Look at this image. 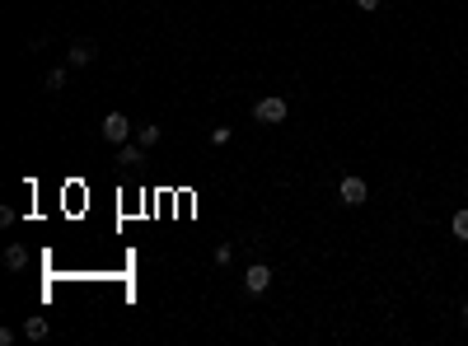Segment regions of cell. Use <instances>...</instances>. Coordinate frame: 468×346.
Masks as SVG:
<instances>
[{"label":"cell","instance_id":"1","mask_svg":"<svg viewBox=\"0 0 468 346\" xmlns=\"http://www.w3.org/2000/svg\"><path fill=\"white\" fill-rule=\"evenodd\" d=\"M253 117H258L262 127H281V122L290 117V103L281 99V94H267V99H258V103H253Z\"/></svg>","mask_w":468,"mask_h":346},{"label":"cell","instance_id":"2","mask_svg":"<svg viewBox=\"0 0 468 346\" xmlns=\"http://www.w3.org/2000/svg\"><path fill=\"white\" fill-rule=\"evenodd\" d=\"M365 197H370V187H365V178H356V173H347L338 183V201L342 206H365Z\"/></svg>","mask_w":468,"mask_h":346},{"label":"cell","instance_id":"3","mask_svg":"<svg viewBox=\"0 0 468 346\" xmlns=\"http://www.w3.org/2000/svg\"><path fill=\"white\" fill-rule=\"evenodd\" d=\"M267 286H272V267H267V262H253L248 271H244V291H248V295H262Z\"/></svg>","mask_w":468,"mask_h":346},{"label":"cell","instance_id":"4","mask_svg":"<svg viewBox=\"0 0 468 346\" xmlns=\"http://www.w3.org/2000/svg\"><path fill=\"white\" fill-rule=\"evenodd\" d=\"M127 132H131V122L122 117V112H108V117H104V136L113 140V145H122V140H127Z\"/></svg>","mask_w":468,"mask_h":346},{"label":"cell","instance_id":"5","mask_svg":"<svg viewBox=\"0 0 468 346\" xmlns=\"http://www.w3.org/2000/svg\"><path fill=\"white\" fill-rule=\"evenodd\" d=\"M94 56H99V47H94L89 38H80V42H71V52H66V61H71V66H89Z\"/></svg>","mask_w":468,"mask_h":346},{"label":"cell","instance_id":"6","mask_svg":"<svg viewBox=\"0 0 468 346\" xmlns=\"http://www.w3.org/2000/svg\"><path fill=\"white\" fill-rule=\"evenodd\" d=\"M5 267H10V271H24L28 267V248L24 243H10V248H5Z\"/></svg>","mask_w":468,"mask_h":346},{"label":"cell","instance_id":"7","mask_svg":"<svg viewBox=\"0 0 468 346\" xmlns=\"http://www.w3.org/2000/svg\"><path fill=\"white\" fill-rule=\"evenodd\" d=\"M24 337H28V342H43V337H47V319H43V314H33V319L24 323Z\"/></svg>","mask_w":468,"mask_h":346},{"label":"cell","instance_id":"8","mask_svg":"<svg viewBox=\"0 0 468 346\" xmlns=\"http://www.w3.org/2000/svg\"><path fill=\"white\" fill-rule=\"evenodd\" d=\"M141 150H145L141 140H136V145H122V150H117V164H122V169H136V164H141Z\"/></svg>","mask_w":468,"mask_h":346},{"label":"cell","instance_id":"9","mask_svg":"<svg viewBox=\"0 0 468 346\" xmlns=\"http://www.w3.org/2000/svg\"><path fill=\"white\" fill-rule=\"evenodd\" d=\"M449 230H454V239H468V211H454Z\"/></svg>","mask_w":468,"mask_h":346},{"label":"cell","instance_id":"10","mask_svg":"<svg viewBox=\"0 0 468 346\" xmlns=\"http://www.w3.org/2000/svg\"><path fill=\"white\" fill-rule=\"evenodd\" d=\"M61 84H66V71H47V94H56Z\"/></svg>","mask_w":468,"mask_h":346},{"label":"cell","instance_id":"11","mask_svg":"<svg viewBox=\"0 0 468 346\" xmlns=\"http://www.w3.org/2000/svg\"><path fill=\"white\" fill-rule=\"evenodd\" d=\"M159 136H164V132H159V127H141V145H155Z\"/></svg>","mask_w":468,"mask_h":346},{"label":"cell","instance_id":"12","mask_svg":"<svg viewBox=\"0 0 468 346\" xmlns=\"http://www.w3.org/2000/svg\"><path fill=\"white\" fill-rule=\"evenodd\" d=\"M230 140V127H211V145H225Z\"/></svg>","mask_w":468,"mask_h":346},{"label":"cell","instance_id":"13","mask_svg":"<svg viewBox=\"0 0 468 346\" xmlns=\"http://www.w3.org/2000/svg\"><path fill=\"white\" fill-rule=\"evenodd\" d=\"M230 258H234V248H230V243H220V248H215V267H225Z\"/></svg>","mask_w":468,"mask_h":346},{"label":"cell","instance_id":"14","mask_svg":"<svg viewBox=\"0 0 468 346\" xmlns=\"http://www.w3.org/2000/svg\"><path fill=\"white\" fill-rule=\"evenodd\" d=\"M356 5H361L365 14H370V10H379V0H356Z\"/></svg>","mask_w":468,"mask_h":346},{"label":"cell","instance_id":"15","mask_svg":"<svg viewBox=\"0 0 468 346\" xmlns=\"http://www.w3.org/2000/svg\"><path fill=\"white\" fill-rule=\"evenodd\" d=\"M459 319H464V323H468V304H464V309H459Z\"/></svg>","mask_w":468,"mask_h":346}]
</instances>
